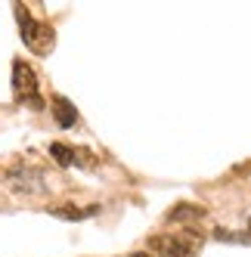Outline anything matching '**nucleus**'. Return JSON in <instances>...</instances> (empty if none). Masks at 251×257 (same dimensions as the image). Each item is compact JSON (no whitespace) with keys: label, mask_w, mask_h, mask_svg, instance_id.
<instances>
[{"label":"nucleus","mask_w":251,"mask_h":257,"mask_svg":"<svg viewBox=\"0 0 251 257\" xmlns=\"http://www.w3.org/2000/svg\"><path fill=\"white\" fill-rule=\"evenodd\" d=\"M152 251L161 257H195L202 251V235L195 232H180V235H152L149 238Z\"/></svg>","instance_id":"1"},{"label":"nucleus","mask_w":251,"mask_h":257,"mask_svg":"<svg viewBox=\"0 0 251 257\" xmlns=\"http://www.w3.org/2000/svg\"><path fill=\"white\" fill-rule=\"evenodd\" d=\"M13 93L19 102H28V105H41V96H38V75L31 71L28 62L16 59L13 65Z\"/></svg>","instance_id":"2"},{"label":"nucleus","mask_w":251,"mask_h":257,"mask_svg":"<svg viewBox=\"0 0 251 257\" xmlns=\"http://www.w3.org/2000/svg\"><path fill=\"white\" fill-rule=\"evenodd\" d=\"M16 19H19V28H22V41H25L31 50H41V44H44V38H47L50 31H47V28H41L38 22H34L22 4H16Z\"/></svg>","instance_id":"3"},{"label":"nucleus","mask_w":251,"mask_h":257,"mask_svg":"<svg viewBox=\"0 0 251 257\" xmlns=\"http://www.w3.org/2000/svg\"><path fill=\"white\" fill-rule=\"evenodd\" d=\"M53 118H56L59 127H71L78 121V112H75V105H71L65 96H56L53 99Z\"/></svg>","instance_id":"4"},{"label":"nucleus","mask_w":251,"mask_h":257,"mask_svg":"<svg viewBox=\"0 0 251 257\" xmlns=\"http://www.w3.org/2000/svg\"><path fill=\"white\" fill-rule=\"evenodd\" d=\"M50 155L56 158L59 164H65V168H68V164H75V158H78L75 149H71V146H62V143H53L50 146Z\"/></svg>","instance_id":"5"},{"label":"nucleus","mask_w":251,"mask_h":257,"mask_svg":"<svg viewBox=\"0 0 251 257\" xmlns=\"http://www.w3.org/2000/svg\"><path fill=\"white\" fill-rule=\"evenodd\" d=\"M96 208H71V205H65V208H53V214L56 217H68V220H84V217H90Z\"/></svg>","instance_id":"6"},{"label":"nucleus","mask_w":251,"mask_h":257,"mask_svg":"<svg viewBox=\"0 0 251 257\" xmlns=\"http://www.w3.org/2000/svg\"><path fill=\"white\" fill-rule=\"evenodd\" d=\"M131 257H149V254H131Z\"/></svg>","instance_id":"7"}]
</instances>
